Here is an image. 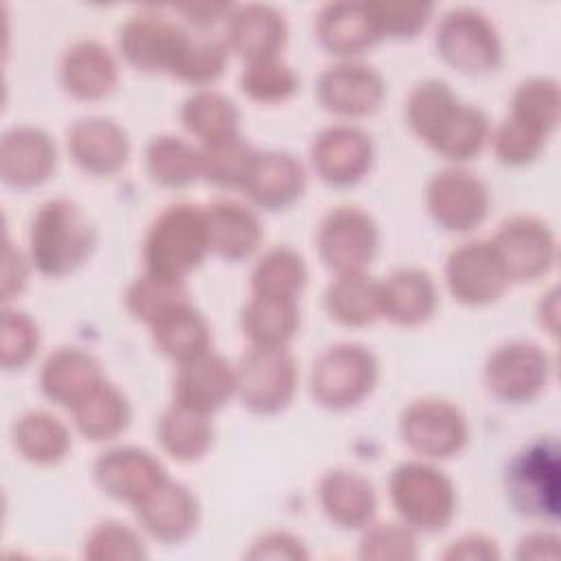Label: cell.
Returning a JSON list of instances; mask_svg holds the SVG:
<instances>
[{
  "instance_id": "1",
  "label": "cell",
  "mask_w": 561,
  "mask_h": 561,
  "mask_svg": "<svg viewBox=\"0 0 561 561\" xmlns=\"http://www.w3.org/2000/svg\"><path fill=\"white\" fill-rule=\"evenodd\" d=\"M96 228L85 210L66 197L37 206L28 226V261L44 276H68L94 252Z\"/></svg>"
},
{
  "instance_id": "2",
  "label": "cell",
  "mask_w": 561,
  "mask_h": 561,
  "mask_svg": "<svg viewBox=\"0 0 561 561\" xmlns=\"http://www.w3.org/2000/svg\"><path fill=\"white\" fill-rule=\"evenodd\" d=\"M210 252L204 206L171 204L151 221L142 241L145 272L169 280H186Z\"/></svg>"
},
{
  "instance_id": "3",
  "label": "cell",
  "mask_w": 561,
  "mask_h": 561,
  "mask_svg": "<svg viewBox=\"0 0 561 561\" xmlns=\"http://www.w3.org/2000/svg\"><path fill=\"white\" fill-rule=\"evenodd\" d=\"M390 502L399 519L414 533H438L456 515V486L438 467L408 460L392 469L388 482Z\"/></svg>"
},
{
  "instance_id": "4",
  "label": "cell",
  "mask_w": 561,
  "mask_h": 561,
  "mask_svg": "<svg viewBox=\"0 0 561 561\" xmlns=\"http://www.w3.org/2000/svg\"><path fill=\"white\" fill-rule=\"evenodd\" d=\"M379 364L370 348L340 342L324 348L311 366V394L327 410H351L375 388Z\"/></svg>"
},
{
  "instance_id": "5",
  "label": "cell",
  "mask_w": 561,
  "mask_h": 561,
  "mask_svg": "<svg viewBox=\"0 0 561 561\" xmlns=\"http://www.w3.org/2000/svg\"><path fill=\"white\" fill-rule=\"evenodd\" d=\"M298 388V366L287 346H250L237 364V397L254 414L283 412Z\"/></svg>"
},
{
  "instance_id": "6",
  "label": "cell",
  "mask_w": 561,
  "mask_h": 561,
  "mask_svg": "<svg viewBox=\"0 0 561 561\" xmlns=\"http://www.w3.org/2000/svg\"><path fill=\"white\" fill-rule=\"evenodd\" d=\"M434 46L445 64L465 75H484L502 64V39L493 22L471 9H449L436 26Z\"/></svg>"
},
{
  "instance_id": "7",
  "label": "cell",
  "mask_w": 561,
  "mask_h": 561,
  "mask_svg": "<svg viewBox=\"0 0 561 561\" xmlns=\"http://www.w3.org/2000/svg\"><path fill=\"white\" fill-rule=\"evenodd\" d=\"M559 471L554 438H539L515 454L506 469V495L515 511L537 519H557Z\"/></svg>"
},
{
  "instance_id": "8",
  "label": "cell",
  "mask_w": 561,
  "mask_h": 561,
  "mask_svg": "<svg viewBox=\"0 0 561 561\" xmlns=\"http://www.w3.org/2000/svg\"><path fill=\"white\" fill-rule=\"evenodd\" d=\"M320 261L335 276L366 272L379 248L377 221L357 206L331 208L316 234Z\"/></svg>"
},
{
  "instance_id": "9",
  "label": "cell",
  "mask_w": 561,
  "mask_h": 561,
  "mask_svg": "<svg viewBox=\"0 0 561 561\" xmlns=\"http://www.w3.org/2000/svg\"><path fill=\"white\" fill-rule=\"evenodd\" d=\"M399 434L421 458L447 460L467 447L469 425L460 408L451 401L423 397L401 412Z\"/></svg>"
},
{
  "instance_id": "10",
  "label": "cell",
  "mask_w": 561,
  "mask_h": 561,
  "mask_svg": "<svg viewBox=\"0 0 561 561\" xmlns=\"http://www.w3.org/2000/svg\"><path fill=\"white\" fill-rule=\"evenodd\" d=\"M508 283H528L546 276L557 263V239L546 221L533 215H513L489 239Z\"/></svg>"
},
{
  "instance_id": "11",
  "label": "cell",
  "mask_w": 561,
  "mask_h": 561,
  "mask_svg": "<svg viewBox=\"0 0 561 561\" xmlns=\"http://www.w3.org/2000/svg\"><path fill=\"white\" fill-rule=\"evenodd\" d=\"M550 357L535 342L513 340L497 346L484 364L489 392L504 403H530L550 379Z\"/></svg>"
},
{
  "instance_id": "12",
  "label": "cell",
  "mask_w": 561,
  "mask_h": 561,
  "mask_svg": "<svg viewBox=\"0 0 561 561\" xmlns=\"http://www.w3.org/2000/svg\"><path fill=\"white\" fill-rule=\"evenodd\" d=\"M425 206L438 228L447 232H469L484 221L491 197L486 184L476 173L447 167L430 178Z\"/></svg>"
},
{
  "instance_id": "13",
  "label": "cell",
  "mask_w": 561,
  "mask_h": 561,
  "mask_svg": "<svg viewBox=\"0 0 561 561\" xmlns=\"http://www.w3.org/2000/svg\"><path fill=\"white\" fill-rule=\"evenodd\" d=\"M445 283L454 300L467 307L491 305L508 287L500 259L486 239L465 241L447 254Z\"/></svg>"
},
{
  "instance_id": "14",
  "label": "cell",
  "mask_w": 561,
  "mask_h": 561,
  "mask_svg": "<svg viewBox=\"0 0 561 561\" xmlns=\"http://www.w3.org/2000/svg\"><path fill=\"white\" fill-rule=\"evenodd\" d=\"M316 99L329 114L364 118L381 107L386 83L373 66L344 59L320 72L316 81Z\"/></svg>"
},
{
  "instance_id": "15",
  "label": "cell",
  "mask_w": 561,
  "mask_h": 561,
  "mask_svg": "<svg viewBox=\"0 0 561 561\" xmlns=\"http://www.w3.org/2000/svg\"><path fill=\"white\" fill-rule=\"evenodd\" d=\"M316 175L329 186H353L370 171L375 160L373 138L357 125L324 127L309 149Z\"/></svg>"
},
{
  "instance_id": "16",
  "label": "cell",
  "mask_w": 561,
  "mask_h": 561,
  "mask_svg": "<svg viewBox=\"0 0 561 561\" xmlns=\"http://www.w3.org/2000/svg\"><path fill=\"white\" fill-rule=\"evenodd\" d=\"M184 26L160 11H138L118 28V53L136 70L169 72Z\"/></svg>"
},
{
  "instance_id": "17",
  "label": "cell",
  "mask_w": 561,
  "mask_h": 561,
  "mask_svg": "<svg viewBox=\"0 0 561 561\" xmlns=\"http://www.w3.org/2000/svg\"><path fill=\"white\" fill-rule=\"evenodd\" d=\"M96 486L112 500L136 506L169 476L164 465L147 449L121 445L103 451L92 467Z\"/></svg>"
},
{
  "instance_id": "18",
  "label": "cell",
  "mask_w": 561,
  "mask_h": 561,
  "mask_svg": "<svg viewBox=\"0 0 561 561\" xmlns=\"http://www.w3.org/2000/svg\"><path fill=\"white\" fill-rule=\"evenodd\" d=\"M66 147L81 171L101 178L118 173L131 153L127 131L105 116L75 121L66 134Z\"/></svg>"
},
{
  "instance_id": "19",
  "label": "cell",
  "mask_w": 561,
  "mask_h": 561,
  "mask_svg": "<svg viewBox=\"0 0 561 561\" xmlns=\"http://www.w3.org/2000/svg\"><path fill=\"white\" fill-rule=\"evenodd\" d=\"M237 394V366L224 355L206 351L180 364L173 397L175 403L186 405L199 414H215Z\"/></svg>"
},
{
  "instance_id": "20",
  "label": "cell",
  "mask_w": 561,
  "mask_h": 561,
  "mask_svg": "<svg viewBox=\"0 0 561 561\" xmlns=\"http://www.w3.org/2000/svg\"><path fill=\"white\" fill-rule=\"evenodd\" d=\"M57 167L53 138L31 125L11 127L0 140V178L11 188H35L44 184Z\"/></svg>"
},
{
  "instance_id": "21",
  "label": "cell",
  "mask_w": 561,
  "mask_h": 561,
  "mask_svg": "<svg viewBox=\"0 0 561 561\" xmlns=\"http://www.w3.org/2000/svg\"><path fill=\"white\" fill-rule=\"evenodd\" d=\"M287 22L285 15L263 2L234 4L226 18V44L228 50L250 61L278 57L287 44Z\"/></svg>"
},
{
  "instance_id": "22",
  "label": "cell",
  "mask_w": 561,
  "mask_h": 561,
  "mask_svg": "<svg viewBox=\"0 0 561 561\" xmlns=\"http://www.w3.org/2000/svg\"><path fill=\"white\" fill-rule=\"evenodd\" d=\"M138 524L160 543L188 539L199 524V502L182 482L164 480L134 506Z\"/></svg>"
},
{
  "instance_id": "23",
  "label": "cell",
  "mask_w": 561,
  "mask_h": 561,
  "mask_svg": "<svg viewBox=\"0 0 561 561\" xmlns=\"http://www.w3.org/2000/svg\"><path fill=\"white\" fill-rule=\"evenodd\" d=\"M318 502L327 519L342 530H364L377 513L373 482L351 469L327 471L318 482Z\"/></svg>"
},
{
  "instance_id": "24",
  "label": "cell",
  "mask_w": 561,
  "mask_h": 561,
  "mask_svg": "<svg viewBox=\"0 0 561 561\" xmlns=\"http://www.w3.org/2000/svg\"><path fill=\"white\" fill-rule=\"evenodd\" d=\"M64 90L77 101H99L114 92L118 83V64L107 46L96 39L70 44L59 64Z\"/></svg>"
},
{
  "instance_id": "25",
  "label": "cell",
  "mask_w": 561,
  "mask_h": 561,
  "mask_svg": "<svg viewBox=\"0 0 561 561\" xmlns=\"http://www.w3.org/2000/svg\"><path fill=\"white\" fill-rule=\"evenodd\" d=\"M307 188L302 162L287 151H259L245 180V195L265 210H283L298 202Z\"/></svg>"
},
{
  "instance_id": "26",
  "label": "cell",
  "mask_w": 561,
  "mask_h": 561,
  "mask_svg": "<svg viewBox=\"0 0 561 561\" xmlns=\"http://www.w3.org/2000/svg\"><path fill=\"white\" fill-rule=\"evenodd\" d=\"M103 379L101 362L79 346L55 348L39 368L42 394L61 408H72Z\"/></svg>"
},
{
  "instance_id": "27",
  "label": "cell",
  "mask_w": 561,
  "mask_h": 561,
  "mask_svg": "<svg viewBox=\"0 0 561 561\" xmlns=\"http://www.w3.org/2000/svg\"><path fill=\"white\" fill-rule=\"evenodd\" d=\"M210 252L224 261L237 263L250 259L263 241V224L259 215L234 199H217L204 206Z\"/></svg>"
},
{
  "instance_id": "28",
  "label": "cell",
  "mask_w": 561,
  "mask_h": 561,
  "mask_svg": "<svg viewBox=\"0 0 561 561\" xmlns=\"http://www.w3.org/2000/svg\"><path fill=\"white\" fill-rule=\"evenodd\" d=\"M381 318L399 327H419L438 309L434 278L421 267H401L379 280Z\"/></svg>"
},
{
  "instance_id": "29",
  "label": "cell",
  "mask_w": 561,
  "mask_h": 561,
  "mask_svg": "<svg viewBox=\"0 0 561 561\" xmlns=\"http://www.w3.org/2000/svg\"><path fill=\"white\" fill-rule=\"evenodd\" d=\"M316 37L324 50L351 59L373 48L381 37L366 2H329L316 15Z\"/></svg>"
},
{
  "instance_id": "30",
  "label": "cell",
  "mask_w": 561,
  "mask_h": 561,
  "mask_svg": "<svg viewBox=\"0 0 561 561\" xmlns=\"http://www.w3.org/2000/svg\"><path fill=\"white\" fill-rule=\"evenodd\" d=\"M149 331L158 353L178 364L210 351V327L188 300L167 309L149 324Z\"/></svg>"
},
{
  "instance_id": "31",
  "label": "cell",
  "mask_w": 561,
  "mask_h": 561,
  "mask_svg": "<svg viewBox=\"0 0 561 561\" xmlns=\"http://www.w3.org/2000/svg\"><path fill=\"white\" fill-rule=\"evenodd\" d=\"M77 432L92 443H105L121 436L131 421V405L121 388L103 379L72 408Z\"/></svg>"
},
{
  "instance_id": "32",
  "label": "cell",
  "mask_w": 561,
  "mask_h": 561,
  "mask_svg": "<svg viewBox=\"0 0 561 561\" xmlns=\"http://www.w3.org/2000/svg\"><path fill=\"white\" fill-rule=\"evenodd\" d=\"M322 305L327 316L342 327H368L381 318L379 280L366 272L340 274L327 285Z\"/></svg>"
},
{
  "instance_id": "33",
  "label": "cell",
  "mask_w": 561,
  "mask_h": 561,
  "mask_svg": "<svg viewBox=\"0 0 561 561\" xmlns=\"http://www.w3.org/2000/svg\"><path fill=\"white\" fill-rule=\"evenodd\" d=\"M15 451L33 465H57L70 451L68 427L46 410H28L15 419L11 427Z\"/></svg>"
},
{
  "instance_id": "34",
  "label": "cell",
  "mask_w": 561,
  "mask_h": 561,
  "mask_svg": "<svg viewBox=\"0 0 561 561\" xmlns=\"http://www.w3.org/2000/svg\"><path fill=\"white\" fill-rule=\"evenodd\" d=\"M156 436L164 454L178 462H197L213 445V423L186 405L171 403L158 419Z\"/></svg>"
},
{
  "instance_id": "35",
  "label": "cell",
  "mask_w": 561,
  "mask_h": 561,
  "mask_svg": "<svg viewBox=\"0 0 561 561\" xmlns=\"http://www.w3.org/2000/svg\"><path fill=\"white\" fill-rule=\"evenodd\" d=\"M228 64V44L219 35L202 28H184L169 75L191 85H210Z\"/></svg>"
},
{
  "instance_id": "36",
  "label": "cell",
  "mask_w": 561,
  "mask_h": 561,
  "mask_svg": "<svg viewBox=\"0 0 561 561\" xmlns=\"http://www.w3.org/2000/svg\"><path fill=\"white\" fill-rule=\"evenodd\" d=\"M300 324L298 300L256 296L241 311V331L252 346H287Z\"/></svg>"
},
{
  "instance_id": "37",
  "label": "cell",
  "mask_w": 561,
  "mask_h": 561,
  "mask_svg": "<svg viewBox=\"0 0 561 561\" xmlns=\"http://www.w3.org/2000/svg\"><path fill=\"white\" fill-rule=\"evenodd\" d=\"M180 121L182 127L204 145L239 134L241 114L230 96L202 88L184 99Z\"/></svg>"
},
{
  "instance_id": "38",
  "label": "cell",
  "mask_w": 561,
  "mask_h": 561,
  "mask_svg": "<svg viewBox=\"0 0 561 561\" xmlns=\"http://www.w3.org/2000/svg\"><path fill=\"white\" fill-rule=\"evenodd\" d=\"M145 167L158 186L184 188L202 178L199 147L173 134L153 136L145 149Z\"/></svg>"
},
{
  "instance_id": "39",
  "label": "cell",
  "mask_w": 561,
  "mask_h": 561,
  "mask_svg": "<svg viewBox=\"0 0 561 561\" xmlns=\"http://www.w3.org/2000/svg\"><path fill=\"white\" fill-rule=\"evenodd\" d=\"M489 138L491 125L486 114L480 107L460 101L427 147L445 160L467 162L482 151Z\"/></svg>"
},
{
  "instance_id": "40",
  "label": "cell",
  "mask_w": 561,
  "mask_h": 561,
  "mask_svg": "<svg viewBox=\"0 0 561 561\" xmlns=\"http://www.w3.org/2000/svg\"><path fill=\"white\" fill-rule=\"evenodd\" d=\"M307 278L309 272L302 254L289 245H276L256 261L250 285L256 296L298 300Z\"/></svg>"
},
{
  "instance_id": "41",
  "label": "cell",
  "mask_w": 561,
  "mask_h": 561,
  "mask_svg": "<svg viewBox=\"0 0 561 561\" xmlns=\"http://www.w3.org/2000/svg\"><path fill=\"white\" fill-rule=\"evenodd\" d=\"M256 153L241 134L204 142L199 147L202 178L221 188H243Z\"/></svg>"
},
{
  "instance_id": "42",
  "label": "cell",
  "mask_w": 561,
  "mask_h": 561,
  "mask_svg": "<svg viewBox=\"0 0 561 561\" xmlns=\"http://www.w3.org/2000/svg\"><path fill=\"white\" fill-rule=\"evenodd\" d=\"M561 94L550 77H530L522 81L511 99V118L528 125L541 136H550L559 125Z\"/></svg>"
},
{
  "instance_id": "43",
  "label": "cell",
  "mask_w": 561,
  "mask_h": 561,
  "mask_svg": "<svg viewBox=\"0 0 561 561\" xmlns=\"http://www.w3.org/2000/svg\"><path fill=\"white\" fill-rule=\"evenodd\" d=\"M458 103L460 99L454 94L449 83L440 79H425L416 83L405 99V121L410 129L430 145Z\"/></svg>"
},
{
  "instance_id": "44",
  "label": "cell",
  "mask_w": 561,
  "mask_h": 561,
  "mask_svg": "<svg viewBox=\"0 0 561 561\" xmlns=\"http://www.w3.org/2000/svg\"><path fill=\"white\" fill-rule=\"evenodd\" d=\"M184 300H188L186 280H169L149 272L136 276L125 289V309L134 320L147 327Z\"/></svg>"
},
{
  "instance_id": "45",
  "label": "cell",
  "mask_w": 561,
  "mask_h": 561,
  "mask_svg": "<svg viewBox=\"0 0 561 561\" xmlns=\"http://www.w3.org/2000/svg\"><path fill=\"white\" fill-rule=\"evenodd\" d=\"M298 83V75L280 57L250 61L239 77L241 92L256 103L287 101L296 94Z\"/></svg>"
},
{
  "instance_id": "46",
  "label": "cell",
  "mask_w": 561,
  "mask_h": 561,
  "mask_svg": "<svg viewBox=\"0 0 561 561\" xmlns=\"http://www.w3.org/2000/svg\"><path fill=\"white\" fill-rule=\"evenodd\" d=\"M83 557L92 561H136L147 557V548L138 530L123 522L105 519L88 533Z\"/></svg>"
},
{
  "instance_id": "47",
  "label": "cell",
  "mask_w": 561,
  "mask_h": 561,
  "mask_svg": "<svg viewBox=\"0 0 561 561\" xmlns=\"http://www.w3.org/2000/svg\"><path fill=\"white\" fill-rule=\"evenodd\" d=\"M357 554L364 561H412L419 554L416 533L403 522H370Z\"/></svg>"
},
{
  "instance_id": "48",
  "label": "cell",
  "mask_w": 561,
  "mask_h": 561,
  "mask_svg": "<svg viewBox=\"0 0 561 561\" xmlns=\"http://www.w3.org/2000/svg\"><path fill=\"white\" fill-rule=\"evenodd\" d=\"M39 348V329L35 320L18 309L2 311L0 364L4 370L24 368Z\"/></svg>"
},
{
  "instance_id": "49",
  "label": "cell",
  "mask_w": 561,
  "mask_h": 561,
  "mask_svg": "<svg viewBox=\"0 0 561 561\" xmlns=\"http://www.w3.org/2000/svg\"><path fill=\"white\" fill-rule=\"evenodd\" d=\"M366 7L379 37L392 39H410L419 35L434 15V4L430 2H366Z\"/></svg>"
},
{
  "instance_id": "50",
  "label": "cell",
  "mask_w": 561,
  "mask_h": 561,
  "mask_svg": "<svg viewBox=\"0 0 561 561\" xmlns=\"http://www.w3.org/2000/svg\"><path fill=\"white\" fill-rule=\"evenodd\" d=\"M546 136L530 129L528 125L506 116L491 134L493 151L500 162L508 167H524L539 158L546 145Z\"/></svg>"
},
{
  "instance_id": "51",
  "label": "cell",
  "mask_w": 561,
  "mask_h": 561,
  "mask_svg": "<svg viewBox=\"0 0 561 561\" xmlns=\"http://www.w3.org/2000/svg\"><path fill=\"white\" fill-rule=\"evenodd\" d=\"M248 559H285V561H305L309 557L300 537L285 530H270L261 535L252 548L245 552Z\"/></svg>"
},
{
  "instance_id": "52",
  "label": "cell",
  "mask_w": 561,
  "mask_h": 561,
  "mask_svg": "<svg viewBox=\"0 0 561 561\" xmlns=\"http://www.w3.org/2000/svg\"><path fill=\"white\" fill-rule=\"evenodd\" d=\"M440 557L447 561H456V559L495 561V559H500V550L491 537L476 533V535H465V537L451 541Z\"/></svg>"
},
{
  "instance_id": "53",
  "label": "cell",
  "mask_w": 561,
  "mask_h": 561,
  "mask_svg": "<svg viewBox=\"0 0 561 561\" xmlns=\"http://www.w3.org/2000/svg\"><path fill=\"white\" fill-rule=\"evenodd\" d=\"M28 278V265L20 250L7 239L4 245V270H2V300L9 302L13 296L22 294Z\"/></svg>"
},
{
  "instance_id": "54",
  "label": "cell",
  "mask_w": 561,
  "mask_h": 561,
  "mask_svg": "<svg viewBox=\"0 0 561 561\" xmlns=\"http://www.w3.org/2000/svg\"><path fill=\"white\" fill-rule=\"evenodd\" d=\"M232 7L234 4H226V2H193V4H180L175 7V11L182 13L193 28L208 31L217 22H226Z\"/></svg>"
},
{
  "instance_id": "55",
  "label": "cell",
  "mask_w": 561,
  "mask_h": 561,
  "mask_svg": "<svg viewBox=\"0 0 561 561\" xmlns=\"http://www.w3.org/2000/svg\"><path fill=\"white\" fill-rule=\"evenodd\" d=\"M559 557V537L552 533H528L517 543V559H557Z\"/></svg>"
},
{
  "instance_id": "56",
  "label": "cell",
  "mask_w": 561,
  "mask_h": 561,
  "mask_svg": "<svg viewBox=\"0 0 561 561\" xmlns=\"http://www.w3.org/2000/svg\"><path fill=\"white\" fill-rule=\"evenodd\" d=\"M559 294H557V289H552L550 291V309L546 307V302L541 300V305H539V320L543 322L546 318H550V322H548V331L554 335L557 333V307H559V298H557Z\"/></svg>"
}]
</instances>
